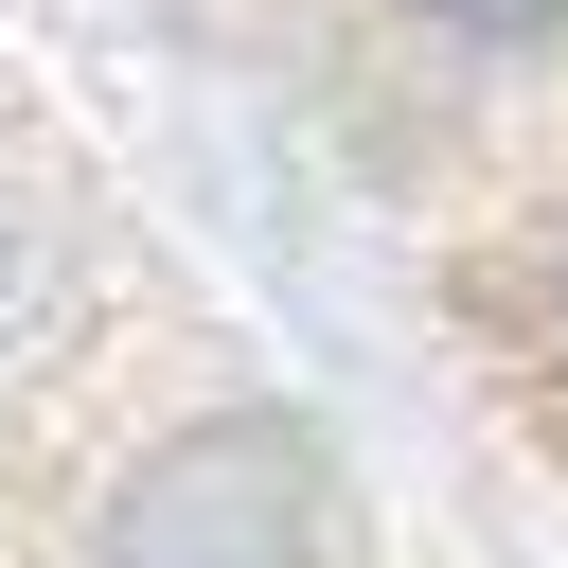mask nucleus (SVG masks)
<instances>
[{
  "mask_svg": "<svg viewBox=\"0 0 568 568\" xmlns=\"http://www.w3.org/2000/svg\"><path fill=\"white\" fill-rule=\"evenodd\" d=\"M0 568H390L320 390L36 71H0Z\"/></svg>",
  "mask_w": 568,
  "mask_h": 568,
  "instance_id": "obj_1",
  "label": "nucleus"
}]
</instances>
